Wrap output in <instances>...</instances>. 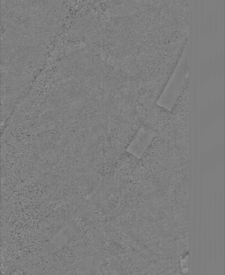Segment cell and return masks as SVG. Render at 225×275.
<instances>
[{"instance_id":"cell-1","label":"cell","mask_w":225,"mask_h":275,"mask_svg":"<svg viewBox=\"0 0 225 275\" xmlns=\"http://www.w3.org/2000/svg\"><path fill=\"white\" fill-rule=\"evenodd\" d=\"M157 133L153 129L142 125L131 140L127 150L128 152L137 158H140L146 149H148Z\"/></svg>"},{"instance_id":"cell-2","label":"cell","mask_w":225,"mask_h":275,"mask_svg":"<svg viewBox=\"0 0 225 275\" xmlns=\"http://www.w3.org/2000/svg\"><path fill=\"white\" fill-rule=\"evenodd\" d=\"M71 225H69L65 226L61 229L52 239V243L60 249L63 248L75 233V231Z\"/></svg>"},{"instance_id":"cell-3","label":"cell","mask_w":225,"mask_h":275,"mask_svg":"<svg viewBox=\"0 0 225 275\" xmlns=\"http://www.w3.org/2000/svg\"><path fill=\"white\" fill-rule=\"evenodd\" d=\"M143 106H144V107L146 108V105H143ZM155 107H154V108H155ZM154 108H153V109H154ZM152 109H151V110H152ZM148 110H149V109H148Z\"/></svg>"}]
</instances>
